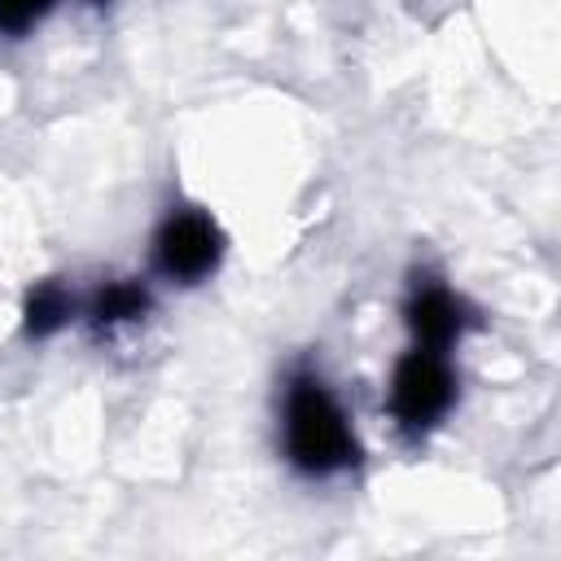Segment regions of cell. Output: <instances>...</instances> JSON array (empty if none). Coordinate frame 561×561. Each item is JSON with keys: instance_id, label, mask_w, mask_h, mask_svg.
I'll use <instances>...</instances> for the list:
<instances>
[{"instance_id": "6da1fadb", "label": "cell", "mask_w": 561, "mask_h": 561, "mask_svg": "<svg viewBox=\"0 0 561 561\" xmlns=\"http://www.w3.org/2000/svg\"><path fill=\"white\" fill-rule=\"evenodd\" d=\"M285 447H289V460L302 473H337V469L355 465V434L346 425V412L324 390V381L311 377V373L289 381Z\"/></svg>"}, {"instance_id": "7a4b0ae2", "label": "cell", "mask_w": 561, "mask_h": 561, "mask_svg": "<svg viewBox=\"0 0 561 561\" xmlns=\"http://www.w3.org/2000/svg\"><path fill=\"white\" fill-rule=\"evenodd\" d=\"M456 394V377L443 364V351H425L416 346L412 355H403L394 364V381H390V408L408 430H425L434 425Z\"/></svg>"}, {"instance_id": "3957f363", "label": "cell", "mask_w": 561, "mask_h": 561, "mask_svg": "<svg viewBox=\"0 0 561 561\" xmlns=\"http://www.w3.org/2000/svg\"><path fill=\"white\" fill-rule=\"evenodd\" d=\"M219 250H224L219 228L197 210H180L158 228L153 263H158V272L167 280H184L188 285V280H202L219 263Z\"/></svg>"}, {"instance_id": "277c9868", "label": "cell", "mask_w": 561, "mask_h": 561, "mask_svg": "<svg viewBox=\"0 0 561 561\" xmlns=\"http://www.w3.org/2000/svg\"><path fill=\"white\" fill-rule=\"evenodd\" d=\"M403 311H408V329H412L416 346H425V351H447L465 333V307H460V298L451 289L434 285V280L416 285Z\"/></svg>"}, {"instance_id": "5b68a950", "label": "cell", "mask_w": 561, "mask_h": 561, "mask_svg": "<svg viewBox=\"0 0 561 561\" xmlns=\"http://www.w3.org/2000/svg\"><path fill=\"white\" fill-rule=\"evenodd\" d=\"M145 307H149V294L136 285V280H110L96 298H92V324L96 329H114V324H127V320H136V316H145Z\"/></svg>"}, {"instance_id": "8992f818", "label": "cell", "mask_w": 561, "mask_h": 561, "mask_svg": "<svg viewBox=\"0 0 561 561\" xmlns=\"http://www.w3.org/2000/svg\"><path fill=\"white\" fill-rule=\"evenodd\" d=\"M66 320H70V294H66L57 280L35 285L31 298H26V333H31V337H48V333H57Z\"/></svg>"}, {"instance_id": "52a82bcc", "label": "cell", "mask_w": 561, "mask_h": 561, "mask_svg": "<svg viewBox=\"0 0 561 561\" xmlns=\"http://www.w3.org/2000/svg\"><path fill=\"white\" fill-rule=\"evenodd\" d=\"M53 0H0V31H26L35 18H44Z\"/></svg>"}]
</instances>
